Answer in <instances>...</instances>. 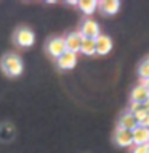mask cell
<instances>
[{
    "instance_id": "8fae6325",
    "label": "cell",
    "mask_w": 149,
    "mask_h": 153,
    "mask_svg": "<svg viewBox=\"0 0 149 153\" xmlns=\"http://www.w3.org/2000/svg\"><path fill=\"white\" fill-rule=\"evenodd\" d=\"M101 7V11L104 15H115L119 10H120V3L117 0H104V2L98 3Z\"/></svg>"
},
{
    "instance_id": "5b68a950",
    "label": "cell",
    "mask_w": 149,
    "mask_h": 153,
    "mask_svg": "<svg viewBox=\"0 0 149 153\" xmlns=\"http://www.w3.org/2000/svg\"><path fill=\"white\" fill-rule=\"evenodd\" d=\"M95 47H96L98 55H107V53L112 50V39H111L109 36L99 34L96 39H95Z\"/></svg>"
},
{
    "instance_id": "e0dca14e",
    "label": "cell",
    "mask_w": 149,
    "mask_h": 153,
    "mask_svg": "<svg viewBox=\"0 0 149 153\" xmlns=\"http://www.w3.org/2000/svg\"><path fill=\"white\" fill-rule=\"evenodd\" d=\"M143 108V103H138V102H130V108H128V113H136L138 110Z\"/></svg>"
},
{
    "instance_id": "9a60e30c",
    "label": "cell",
    "mask_w": 149,
    "mask_h": 153,
    "mask_svg": "<svg viewBox=\"0 0 149 153\" xmlns=\"http://www.w3.org/2000/svg\"><path fill=\"white\" fill-rule=\"evenodd\" d=\"M139 77H141L143 81H146V79H149V60H146V61H143L141 65H139Z\"/></svg>"
},
{
    "instance_id": "52a82bcc",
    "label": "cell",
    "mask_w": 149,
    "mask_h": 153,
    "mask_svg": "<svg viewBox=\"0 0 149 153\" xmlns=\"http://www.w3.org/2000/svg\"><path fill=\"white\" fill-rule=\"evenodd\" d=\"M82 40H84V37H82L80 32H72V34H69V36L64 39L66 52H71V53H77V52H80Z\"/></svg>"
},
{
    "instance_id": "ffe728a7",
    "label": "cell",
    "mask_w": 149,
    "mask_h": 153,
    "mask_svg": "<svg viewBox=\"0 0 149 153\" xmlns=\"http://www.w3.org/2000/svg\"><path fill=\"white\" fill-rule=\"evenodd\" d=\"M143 108H144V110H146L148 113H149V97H148V100H146V102L143 103Z\"/></svg>"
},
{
    "instance_id": "d6986e66",
    "label": "cell",
    "mask_w": 149,
    "mask_h": 153,
    "mask_svg": "<svg viewBox=\"0 0 149 153\" xmlns=\"http://www.w3.org/2000/svg\"><path fill=\"white\" fill-rule=\"evenodd\" d=\"M141 85H143V87H146V90L149 92V79H146V81H141Z\"/></svg>"
},
{
    "instance_id": "30bf717a",
    "label": "cell",
    "mask_w": 149,
    "mask_h": 153,
    "mask_svg": "<svg viewBox=\"0 0 149 153\" xmlns=\"http://www.w3.org/2000/svg\"><path fill=\"white\" fill-rule=\"evenodd\" d=\"M138 126V123H136V119H135V116L131 113H123L122 116H120V119H119V129H125V131H133L135 127Z\"/></svg>"
},
{
    "instance_id": "7c38bea8",
    "label": "cell",
    "mask_w": 149,
    "mask_h": 153,
    "mask_svg": "<svg viewBox=\"0 0 149 153\" xmlns=\"http://www.w3.org/2000/svg\"><path fill=\"white\" fill-rule=\"evenodd\" d=\"M148 97H149V92L146 90V87H143L141 84H139L138 87H135L130 94L131 102H138V103H144L148 100Z\"/></svg>"
},
{
    "instance_id": "3957f363",
    "label": "cell",
    "mask_w": 149,
    "mask_h": 153,
    "mask_svg": "<svg viewBox=\"0 0 149 153\" xmlns=\"http://www.w3.org/2000/svg\"><path fill=\"white\" fill-rule=\"evenodd\" d=\"M15 40H16V44L21 45V47H31V45L35 42V36H34V32H32L31 29L21 27V29L16 31Z\"/></svg>"
},
{
    "instance_id": "8992f818",
    "label": "cell",
    "mask_w": 149,
    "mask_h": 153,
    "mask_svg": "<svg viewBox=\"0 0 149 153\" xmlns=\"http://www.w3.org/2000/svg\"><path fill=\"white\" fill-rule=\"evenodd\" d=\"M80 34H82V37H85V39H96L101 32H99V26H98L96 21L87 19V21H84V24H82Z\"/></svg>"
},
{
    "instance_id": "4fadbf2b",
    "label": "cell",
    "mask_w": 149,
    "mask_h": 153,
    "mask_svg": "<svg viewBox=\"0 0 149 153\" xmlns=\"http://www.w3.org/2000/svg\"><path fill=\"white\" fill-rule=\"evenodd\" d=\"M77 5L85 15H93L98 7V2L96 0H82V2H77Z\"/></svg>"
},
{
    "instance_id": "5bb4252c",
    "label": "cell",
    "mask_w": 149,
    "mask_h": 153,
    "mask_svg": "<svg viewBox=\"0 0 149 153\" xmlns=\"http://www.w3.org/2000/svg\"><path fill=\"white\" fill-rule=\"evenodd\" d=\"M80 52L84 53V55H88L92 56L96 53V47H95V39H85L82 40V45H80Z\"/></svg>"
},
{
    "instance_id": "9c48e42d",
    "label": "cell",
    "mask_w": 149,
    "mask_h": 153,
    "mask_svg": "<svg viewBox=\"0 0 149 153\" xmlns=\"http://www.w3.org/2000/svg\"><path fill=\"white\" fill-rule=\"evenodd\" d=\"M56 65L59 69H72L77 65V53L64 52L59 58L56 60Z\"/></svg>"
},
{
    "instance_id": "ac0fdd59",
    "label": "cell",
    "mask_w": 149,
    "mask_h": 153,
    "mask_svg": "<svg viewBox=\"0 0 149 153\" xmlns=\"http://www.w3.org/2000/svg\"><path fill=\"white\" fill-rule=\"evenodd\" d=\"M131 153H149V148L146 145H139V147H135Z\"/></svg>"
},
{
    "instance_id": "7a4b0ae2",
    "label": "cell",
    "mask_w": 149,
    "mask_h": 153,
    "mask_svg": "<svg viewBox=\"0 0 149 153\" xmlns=\"http://www.w3.org/2000/svg\"><path fill=\"white\" fill-rule=\"evenodd\" d=\"M47 52H48L50 56H53L55 60H58L66 52L64 37H53V39H50L47 42Z\"/></svg>"
},
{
    "instance_id": "6da1fadb",
    "label": "cell",
    "mask_w": 149,
    "mask_h": 153,
    "mask_svg": "<svg viewBox=\"0 0 149 153\" xmlns=\"http://www.w3.org/2000/svg\"><path fill=\"white\" fill-rule=\"evenodd\" d=\"M0 65H2L3 73L8 74V76H19L24 69L23 60L16 53H8V55H5L2 58V61H0Z\"/></svg>"
},
{
    "instance_id": "7402d4cb",
    "label": "cell",
    "mask_w": 149,
    "mask_h": 153,
    "mask_svg": "<svg viewBox=\"0 0 149 153\" xmlns=\"http://www.w3.org/2000/svg\"><path fill=\"white\" fill-rule=\"evenodd\" d=\"M146 147H148V148H149V142H148V145H146Z\"/></svg>"
},
{
    "instance_id": "44dd1931",
    "label": "cell",
    "mask_w": 149,
    "mask_h": 153,
    "mask_svg": "<svg viewBox=\"0 0 149 153\" xmlns=\"http://www.w3.org/2000/svg\"><path fill=\"white\" fill-rule=\"evenodd\" d=\"M141 126H146V127H148V129H149V116L146 118V121H144V123L141 124Z\"/></svg>"
},
{
    "instance_id": "2e32d148",
    "label": "cell",
    "mask_w": 149,
    "mask_h": 153,
    "mask_svg": "<svg viewBox=\"0 0 149 153\" xmlns=\"http://www.w3.org/2000/svg\"><path fill=\"white\" fill-rule=\"evenodd\" d=\"M133 116H135V119H136V123L139 124V126H141V124L146 121V118L149 116V113L144 108H141V110H138L136 111V113H133Z\"/></svg>"
},
{
    "instance_id": "277c9868",
    "label": "cell",
    "mask_w": 149,
    "mask_h": 153,
    "mask_svg": "<svg viewBox=\"0 0 149 153\" xmlns=\"http://www.w3.org/2000/svg\"><path fill=\"white\" fill-rule=\"evenodd\" d=\"M131 137H133L135 147L148 145V142H149V129L146 126H139V124H138V126L131 131Z\"/></svg>"
},
{
    "instance_id": "ba28073f",
    "label": "cell",
    "mask_w": 149,
    "mask_h": 153,
    "mask_svg": "<svg viewBox=\"0 0 149 153\" xmlns=\"http://www.w3.org/2000/svg\"><path fill=\"white\" fill-rule=\"evenodd\" d=\"M114 142L117 143L119 147L122 148H128L133 145V137H131V132L130 131H125V129H119L115 131V135H114Z\"/></svg>"
}]
</instances>
